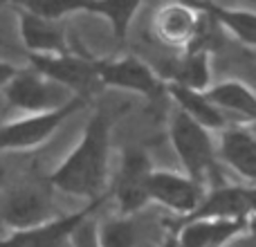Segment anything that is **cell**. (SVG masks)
Masks as SVG:
<instances>
[{"instance_id": "44dd1931", "label": "cell", "mask_w": 256, "mask_h": 247, "mask_svg": "<svg viewBox=\"0 0 256 247\" xmlns=\"http://www.w3.org/2000/svg\"><path fill=\"white\" fill-rule=\"evenodd\" d=\"M99 247H135L137 245V225L130 216H120L106 220L97 232Z\"/></svg>"}, {"instance_id": "277c9868", "label": "cell", "mask_w": 256, "mask_h": 247, "mask_svg": "<svg viewBox=\"0 0 256 247\" xmlns=\"http://www.w3.org/2000/svg\"><path fill=\"white\" fill-rule=\"evenodd\" d=\"M30 61L40 76L58 84L66 90H74V97L90 99L102 84L97 76V61L88 56H76L68 52L61 56H36L30 54Z\"/></svg>"}, {"instance_id": "484cf974", "label": "cell", "mask_w": 256, "mask_h": 247, "mask_svg": "<svg viewBox=\"0 0 256 247\" xmlns=\"http://www.w3.org/2000/svg\"><path fill=\"white\" fill-rule=\"evenodd\" d=\"M248 236H252V238L256 240V216H250L248 218V232H245Z\"/></svg>"}, {"instance_id": "9a60e30c", "label": "cell", "mask_w": 256, "mask_h": 247, "mask_svg": "<svg viewBox=\"0 0 256 247\" xmlns=\"http://www.w3.org/2000/svg\"><path fill=\"white\" fill-rule=\"evenodd\" d=\"M252 216L248 184H218L207 191L200 207L184 220L200 218H222V220H248ZM182 222V220H180Z\"/></svg>"}, {"instance_id": "ba28073f", "label": "cell", "mask_w": 256, "mask_h": 247, "mask_svg": "<svg viewBox=\"0 0 256 247\" xmlns=\"http://www.w3.org/2000/svg\"><path fill=\"white\" fill-rule=\"evenodd\" d=\"M200 20H202V12L196 4H164L153 16V34L166 48L186 52L191 48V43L196 40Z\"/></svg>"}, {"instance_id": "e0dca14e", "label": "cell", "mask_w": 256, "mask_h": 247, "mask_svg": "<svg viewBox=\"0 0 256 247\" xmlns=\"http://www.w3.org/2000/svg\"><path fill=\"white\" fill-rule=\"evenodd\" d=\"M166 94L178 104V110H182L196 124L207 128L209 132L212 130L225 132L227 128L232 126V124L227 122V117L207 99V90L200 92V90H191V88H184V86H178V84H166Z\"/></svg>"}, {"instance_id": "5b68a950", "label": "cell", "mask_w": 256, "mask_h": 247, "mask_svg": "<svg viewBox=\"0 0 256 247\" xmlns=\"http://www.w3.org/2000/svg\"><path fill=\"white\" fill-rule=\"evenodd\" d=\"M4 97L14 108H22L32 115L58 110L74 99L66 88L40 76L36 70L18 72L12 84L4 88Z\"/></svg>"}, {"instance_id": "7c38bea8", "label": "cell", "mask_w": 256, "mask_h": 247, "mask_svg": "<svg viewBox=\"0 0 256 247\" xmlns=\"http://www.w3.org/2000/svg\"><path fill=\"white\" fill-rule=\"evenodd\" d=\"M207 99L227 117L232 126H256V92L238 79L212 84Z\"/></svg>"}, {"instance_id": "d6986e66", "label": "cell", "mask_w": 256, "mask_h": 247, "mask_svg": "<svg viewBox=\"0 0 256 247\" xmlns=\"http://www.w3.org/2000/svg\"><path fill=\"white\" fill-rule=\"evenodd\" d=\"M202 12H207L214 20L220 25V30L230 32L238 43L256 48V12L243 7H227V4L204 2L198 4Z\"/></svg>"}, {"instance_id": "f546056e", "label": "cell", "mask_w": 256, "mask_h": 247, "mask_svg": "<svg viewBox=\"0 0 256 247\" xmlns=\"http://www.w3.org/2000/svg\"><path fill=\"white\" fill-rule=\"evenodd\" d=\"M0 45H2V38H0Z\"/></svg>"}, {"instance_id": "8fae6325", "label": "cell", "mask_w": 256, "mask_h": 247, "mask_svg": "<svg viewBox=\"0 0 256 247\" xmlns=\"http://www.w3.org/2000/svg\"><path fill=\"white\" fill-rule=\"evenodd\" d=\"M102 200H94L88 207H84L81 212L70 214V216H58L54 220L45 222V225L36 227L30 232H16L9 238H2L4 247H63L66 240H70L74 236V232L84 225L86 216L92 212Z\"/></svg>"}, {"instance_id": "6da1fadb", "label": "cell", "mask_w": 256, "mask_h": 247, "mask_svg": "<svg viewBox=\"0 0 256 247\" xmlns=\"http://www.w3.org/2000/svg\"><path fill=\"white\" fill-rule=\"evenodd\" d=\"M108 150H110V120L97 112L88 122L76 148L50 176V184L58 191L88 200H102L108 178Z\"/></svg>"}, {"instance_id": "4fadbf2b", "label": "cell", "mask_w": 256, "mask_h": 247, "mask_svg": "<svg viewBox=\"0 0 256 247\" xmlns=\"http://www.w3.org/2000/svg\"><path fill=\"white\" fill-rule=\"evenodd\" d=\"M245 232H248V220L200 218V220H182L173 234L178 247H225Z\"/></svg>"}, {"instance_id": "cb8c5ba5", "label": "cell", "mask_w": 256, "mask_h": 247, "mask_svg": "<svg viewBox=\"0 0 256 247\" xmlns=\"http://www.w3.org/2000/svg\"><path fill=\"white\" fill-rule=\"evenodd\" d=\"M18 68H14V66H9V63H2L0 61V90H4L9 84L14 81V76L18 74Z\"/></svg>"}, {"instance_id": "52a82bcc", "label": "cell", "mask_w": 256, "mask_h": 247, "mask_svg": "<svg viewBox=\"0 0 256 247\" xmlns=\"http://www.w3.org/2000/svg\"><path fill=\"white\" fill-rule=\"evenodd\" d=\"M204 196H207L204 184L191 180L184 173L153 171L148 178V198L166 207L168 212L182 216L180 220L189 218L200 207Z\"/></svg>"}, {"instance_id": "5bb4252c", "label": "cell", "mask_w": 256, "mask_h": 247, "mask_svg": "<svg viewBox=\"0 0 256 247\" xmlns=\"http://www.w3.org/2000/svg\"><path fill=\"white\" fill-rule=\"evenodd\" d=\"M14 9L18 12L20 38L30 54H36V56H61V54L70 52L61 22L34 16V14L20 9L18 4H14Z\"/></svg>"}, {"instance_id": "4316f807", "label": "cell", "mask_w": 256, "mask_h": 247, "mask_svg": "<svg viewBox=\"0 0 256 247\" xmlns=\"http://www.w3.org/2000/svg\"><path fill=\"white\" fill-rule=\"evenodd\" d=\"M162 247H178V240H176V234H171V236H166V240H164V245Z\"/></svg>"}, {"instance_id": "f1b7e54d", "label": "cell", "mask_w": 256, "mask_h": 247, "mask_svg": "<svg viewBox=\"0 0 256 247\" xmlns=\"http://www.w3.org/2000/svg\"><path fill=\"white\" fill-rule=\"evenodd\" d=\"M0 247H4V245H2V240H0Z\"/></svg>"}, {"instance_id": "8992f818", "label": "cell", "mask_w": 256, "mask_h": 247, "mask_svg": "<svg viewBox=\"0 0 256 247\" xmlns=\"http://www.w3.org/2000/svg\"><path fill=\"white\" fill-rule=\"evenodd\" d=\"M97 76L102 88H122L137 92L146 99H155L166 92L162 76L135 56H122L112 61H97Z\"/></svg>"}, {"instance_id": "2e32d148", "label": "cell", "mask_w": 256, "mask_h": 247, "mask_svg": "<svg viewBox=\"0 0 256 247\" xmlns=\"http://www.w3.org/2000/svg\"><path fill=\"white\" fill-rule=\"evenodd\" d=\"M220 160L256 186V132L248 126H230L220 137Z\"/></svg>"}, {"instance_id": "d4e9b609", "label": "cell", "mask_w": 256, "mask_h": 247, "mask_svg": "<svg viewBox=\"0 0 256 247\" xmlns=\"http://www.w3.org/2000/svg\"><path fill=\"white\" fill-rule=\"evenodd\" d=\"M225 247H256V240L248 234H240V236H236L234 240H230Z\"/></svg>"}, {"instance_id": "30bf717a", "label": "cell", "mask_w": 256, "mask_h": 247, "mask_svg": "<svg viewBox=\"0 0 256 247\" xmlns=\"http://www.w3.org/2000/svg\"><path fill=\"white\" fill-rule=\"evenodd\" d=\"M0 220L16 232H30L52 218V202L38 189H18L0 204Z\"/></svg>"}, {"instance_id": "ffe728a7", "label": "cell", "mask_w": 256, "mask_h": 247, "mask_svg": "<svg viewBox=\"0 0 256 247\" xmlns=\"http://www.w3.org/2000/svg\"><path fill=\"white\" fill-rule=\"evenodd\" d=\"M142 2L137 0H97V2H84V12L99 14L110 22L112 36H115L117 45H124L128 27H130L135 14L140 12Z\"/></svg>"}, {"instance_id": "7402d4cb", "label": "cell", "mask_w": 256, "mask_h": 247, "mask_svg": "<svg viewBox=\"0 0 256 247\" xmlns=\"http://www.w3.org/2000/svg\"><path fill=\"white\" fill-rule=\"evenodd\" d=\"M18 7L25 12L40 16L45 20L61 22L63 16L74 12H84V2H56V0H36V2H18Z\"/></svg>"}, {"instance_id": "ac0fdd59", "label": "cell", "mask_w": 256, "mask_h": 247, "mask_svg": "<svg viewBox=\"0 0 256 247\" xmlns=\"http://www.w3.org/2000/svg\"><path fill=\"white\" fill-rule=\"evenodd\" d=\"M171 74L164 79V84H178L191 90L212 88V54L209 52H182L173 61Z\"/></svg>"}, {"instance_id": "83f0119b", "label": "cell", "mask_w": 256, "mask_h": 247, "mask_svg": "<svg viewBox=\"0 0 256 247\" xmlns=\"http://www.w3.org/2000/svg\"><path fill=\"white\" fill-rule=\"evenodd\" d=\"M2 182H4V168L0 166V186H2Z\"/></svg>"}, {"instance_id": "603a6c76", "label": "cell", "mask_w": 256, "mask_h": 247, "mask_svg": "<svg viewBox=\"0 0 256 247\" xmlns=\"http://www.w3.org/2000/svg\"><path fill=\"white\" fill-rule=\"evenodd\" d=\"M74 247H99L97 245V234H94L92 230H76L74 232Z\"/></svg>"}, {"instance_id": "7a4b0ae2", "label": "cell", "mask_w": 256, "mask_h": 247, "mask_svg": "<svg viewBox=\"0 0 256 247\" xmlns=\"http://www.w3.org/2000/svg\"><path fill=\"white\" fill-rule=\"evenodd\" d=\"M168 137L178 160L182 162L184 176L204 184V180L216 173V146L212 142V132L182 110H176L168 126Z\"/></svg>"}, {"instance_id": "9c48e42d", "label": "cell", "mask_w": 256, "mask_h": 247, "mask_svg": "<svg viewBox=\"0 0 256 247\" xmlns=\"http://www.w3.org/2000/svg\"><path fill=\"white\" fill-rule=\"evenodd\" d=\"M153 173L144 150H128L122 162L115 198L122 216H132L148 202V178Z\"/></svg>"}, {"instance_id": "3957f363", "label": "cell", "mask_w": 256, "mask_h": 247, "mask_svg": "<svg viewBox=\"0 0 256 247\" xmlns=\"http://www.w3.org/2000/svg\"><path fill=\"white\" fill-rule=\"evenodd\" d=\"M86 106H88V99L74 97L68 106L58 108V110L30 115L22 117V120L4 124V126H0V150H25L40 146L45 140H50L56 132V128L68 117H72Z\"/></svg>"}]
</instances>
